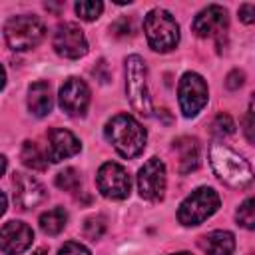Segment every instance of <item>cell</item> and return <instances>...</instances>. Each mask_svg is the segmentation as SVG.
Segmentation results:
<instances>
[{"instance_id": "obj_1", "label": "cell", "mask_w": 255, "mask_h": 255, "mask_svg": "<svg viewBox=\"0 0 255 255\" xmlns=\"http://www.w3.org/2000/svg\"><path fill=\"white\" fill-rule=\"evenodd\" d=\"M106 137L108 141L114 145V149L122 155V157H137L143 147H145V139L147 133L141 128V124L131 118L129 114H118L114 116L108 124H106Z\"/></svg>"}, {"instance_id": "obj_2", "label": "cell", "mask_w": 255, "mask_h": 255, "mask_svg": "<svg viewBox=\"0 0 255 255\" xmlns=\"http://www.w3.org/2000/svg\"><path fill=\"white\" fill-rule=\"evenodd\" d=\"M209 161L215 175L233 189H243L253 181L251 165L223 143H213L209 147Z\"/></svg>"}, {"instance_id": "obj_3", "label": "cell", "mask_w": 255, "mask_h": 255, "mask_svg": "<svg viewBox=\"0 0 255 255\" xmlns=\"http://www.w3.org/2000/svg\"><path fill=\"white\" fill-rule=\"evenodd\" d=\"M143 32L149 48L155 52H169L179 42V26L163 8H153L147 12L143 18Z\"/></svg>"}, {"instance_id": "obj_4", "label": "cell", "mask_w": 255, "mask_h": 255, "mask_svg": "<svg viewBox=\"0 0 255 255\" xmlns=\"http://www.w3.org/2000/svg\"><path fill=\"white\" fill-rule=\"evenodd\" d=\"M126 96L131 108L143 116H151V100L147 92V68L141 56L131 54L126 58Z\"/></svg>"}, {"instance_id": "obj_5", "label": "cell", "mask_w": 255, "mask_h": 255, "mask_svg": "<svg viewBox=\"0 0 255 255\" xmlns=\"http://www.w3.org/2000/svg\"><path fill=\"white\" fill-rule=\"evenodd\" d=\"M44 34H46V28H44L42 20L38 16H32V14L12 16L4 24L6 44L16 52L30 50V48L38 46L42 42Z\"/></svg>"}, {"instance_id": "obj_6", "label": "cell", "mask_w": 255, "mask_h": 255, "mask_svg": "<svg viewBox=\"0 0 255 255\" xmlns=\"http://www.w3.org/2000/svg\"><path fill=\"white\" fill-rule=\"evenodd\" d=\"M219 209V195L213 187H197L191 191L177 209V219L181 225H199L209 219Z\"/></svg>"}, {"instance_id": "obj_7", "label": "cell", "mask_w": 255, "mask_h": 255, "mask_svg": "<svg viewBox=\"0 0 255 255\" xmlns=\"http://www.w3.org/2000/svg\"><path fill=\"white\" fill-rule=\"evenodd\" d=\"M207 98H209V90H207L205 80L199 74L187 72L181 76L179 86H177V100H179L181 114L185 118L197 116L207 104Z\"/></svg>"}, {"instance_id": "obj_8", "label": "cell", "mask_w": 255, "mask_h": 255, "mask_svg": "<svg viewBox=\"0 0 255 255\" xmlns=\"http://www.w3.org/2000/svg\"><path fill=\"white\" fill-rule=\"evenodd\" d=\"M98 191L108 199H126L131 191V177L116 161H106L100 165L96 175Z\"/></svg>"}, {"instance_id": "obj_9", "label": "cell", "mask_w": 255, "mask_h": 255, "mask_svg": "<svg viewBox=\"0 0 255 255\" xmlns=\"http://www.w3.org/2000/svg\"><path fill=\"white\" fill-rule=\"evenodd\" d=\"M54 50L68 60H78L86 56L88 42L84 36V30L74 22H64L54 32Z\"/></svg>"}, {"instance_id": "obj_10", "label": "cell", "mask_w": 255, "mask_h": 255, "mask_svg": "<svg viewBox=\"0 0 255 255\" xmlns=\"http://www.w3.org/2000/svg\"><path fill=\"white\" fill-rule=\"evenodd\" d=\"M137 189L139 195L147 201H159L163 199L165 191V165L157 157H149L139 173H137Z\"/></svg>"}, {"instance_id": "obj_11", "label": "cell", "mask_w": 255, "mask_h": 255, "mask_svg": "<svg viewBox=\"0 0 255 255\" xmlns=\"http://www.w3.org/2000/svg\"><path fill=\"white\" fill-rule=\"evenodd\" d=\"M58 100H60V108L68 116L82 118L90 106V88L80 78H68L60 88Z\"/></svg>"}, {"instance_id": "obj_12", "label": "cell", "mask_w": 255, "mask_h": 255, "mask_svg": "<svg viewBox=\"0 0 255 255\" xmlns=\"http://www.w3.org/2000/svg\"><path fill=\"white\" fill-rule=\"evenodd\" d=\"M227 10L219 4H209L207 8H203L195 18H193V24H191V30L195 32V36L199 38H221L227 30Z\"/></svg>"}, {"instance_id": "obj_13", "label": "cell", "mask_w": 255, "mask_h": 255, "mask_svg": "<svg viewBox=\"0 0 255 255\" xmlns=\"http://www.w3.org/2000/svg\"><path fill=\"white\" fill-rule=\"evenodd\" d=\"M34 241V231L24 221H6L0 231V249L4 255L24 253Z\"/></svg>"}, {"instance_id": "obj_14", "label": "cell", "mask_w": 255, "mask_h": 255, "mask_svg": "<svg viewBox=\"0 0 255 255\" xmlns=\"http://www.w3.org/2000/svg\"><path fill=\"white\" fill-rule=\"evenodd\" d=\"M80 139L64 129V128H52L48 131V147H46V155L52 163H60L66 157H72L80 151Z\"/></svg>"}, {"instance_id": "obj_15", "label": "cell", "mask_w": 255, "mask_h": 255, "mask_svg": "<svg viewBox=\"0 0 255 255\" xmlns=\"http://www.w3.org/2000/svg\"><path fill=\"white\" fill-rule=\"evenodd\" d=\"M14 189H16V203L20 205V209H34L40 203H44L48 197L46 187L38 179L26 173L14 175Z\"/></svg>"}, {"instance_id": "obj_16", "label": "cell", "mask_w": 255, "mask_h": 255, "mask_svg": "<svg viewBox=\"0 0 255 255\" xmlns=\"http://www.w3.org/2000/svg\"><path fill=\"white\" fill-rule=\"evenodd\" d=\"M173 149L177 151V157H179V173L185 175V173H191L199 167L201 163V145L195 137H189V135H181L173 141Z\"/></svg>"}, {"instance_id": "obj_17", "label": "cell", "mask_w": 255, "mask_h": 255, "mask_svg": "<svg viewBox=\"0 0 255 255\" xmlns=\"http://www.w3.org/2000/svg\"><path fill=\"white\" fill-rule=\"evenodd\" d=\"M54 108V98H52V88L48 82H34L28 88V110L36 118H44L52 112Z\"/></svg>"}, {"instance_id": "obj_18", "label": "cell", "mask_w": 255, "mask_h": 255, "mask_svg": "<svg viewBox=\"0 0 255 255\" xmlns=\"http://www.w3.org/2000/svg\"><path fill=\"white\" fill-rule=\"evenodd\" d=\"M199 247L207 255H231L235 251V237L229 231H211L199 237Z\"/></svg>"}, {"instance_id": "obj_19", "label": "cell", "mask_w": 255, "mask_h": 255, "mask_svg": "<svg viewBox=\"0 0 255 255\" xmlns=\"http://www.w3.org/2000/svg\"><path fill=\"white\" fill-rule=\"evenodd\" d=\"M68 221V213L64 207H52L40 215V229L46 235H58Z\"/></svg>"}, {"instance_id": "obj_20", "label": "cell", "mask_w": 255, "mask_h": 255, "mask_svg": "<svg viewBox=\"0 0 255 255\" xmlns=\"http://www.w3.org/2000/svg\"><path fill=\"white\" fill-rule=\"evenodd\" d=\"M20 159H22V163H24L26 167H30V169H34V171H44V169L48 167V155H44V153L40 151V147H38L34 141H30V139H26V141L22 143Z\"/></svg>"}, {"instance_id": "obj_21", "label": "cell", "mask_w": 255, "mask_h": 255, "mask_svg": "<svg viewBox=\"0 0 255 255\" xmlns=\"http://www.w3.org/2000/svg\"><path fill=\"white\" fill-rule=\"evenodd\" d=\"M235 219H237V225H241L245 229H255V197L245 199L237 207Z\"/></svg>"}, {"instance_id": "obj_22", "label": "cell", "mask_w": 255, "mask_h": 255, "mask_svg": "<svg viewBox=\"0 0 255 255\" xmlns=\"http://www.w3.org/2000/svg\"><path fill=\"white\" fill-rule=\"evenodd\" d=\"M106 227H108V223H106V217L104 215H92V217H88L84 221L82 233H84L86 239L96 241V239H100L106 233Z\"/></svg>"}, {"instance_id": "obj_23", "label": "cell", "mask_w": 255, "mask_h": 255, "mask_svg": "<svg viewBox=\"0 0 255 255\" xmlns=\"http://www.w3.org/2000/svg\"><path fill=\"white\" fill-rule=\"evenodd\" d=\"M80 183H82V177L74 167H66L64 171H60L56 175V185L64 191H76L80 187Z\"/></svg>"}, {"instance_id": "obj_24", "label": "cell", "mask_w": 255, "mask_h": 255, "mask_svg": "<svg viewBox=\"0 0 255 255\" xmlns=\"http://www.w3.org/2000/svg\"><path fill=\"white\" fill-rule=\"evenodd\" d=\"M74 8H76V14H78L82 20L92 22V20H96V18L102 14L104 4H102V2H94V0H82V2H76Z\"/></svg>"}, {"instance_id": "obj_25", "label": "cell", "mask_w": 255, "mask_h": 255, "mask_svg": "<svg viewBox=\"0 0 255 255\" xmlns=\"http://www.w3.org/2000/svg\"><path fill=\"white\" fill-rule=\"evenodd\" d=\"M211 131L217 137H227L235 131V122L231 120L229 114H217L211 122Z\"/></svg>"}, {"instance_id": "obj_26", "label": "cell", "mask_w": 255, "mask_h": 255, "mask_svg": "<svg viewBox=\"0 0 255 255\" xmlns=\"http://www.w3.org/2000/svg\"><path fill=\"white\" fill-rule=\"evenodd\" d=\"M241 129H243V135L247 137V141L255 143V112H247L243 118H241Z\"/></svg>"}, {"instance_id": "obj_27", "label": "cell", "mask_w": 255, "mask_h": 255, "mask_svg": "<svg viewBox=\"0 0 255 255\" xmlns=\"http://www.w3.org/2000/svg\"><path fill=\"white\" fill-rule=\"evenodd\" d=\"M58 255H92V253H90L82 243H78V241H68V243H64V245L60 247Z\"/></svg>"}, {"instance_id": "obj_28", "label": "cell", "mask_w": 255, "mask_h": 255, "mask_svg": "<svg viewBox=\"0 0 255 255\" xmlns=\"http://www.w3.org/2000/svg\"><path fill=\"white\" fill-rule=\"evenodd\" d=\"M243 82H245V74H243L241 70H231V72L227 74V78H225V86H227L229 90L241 88Z\"/></svg>"}, {"instance_id": "obj_29", "label": "cell", "mask_w": 255, "mask_h": 255, "mask_svg": "<svg viewBox=\"0 0 255 255\" xmlns=\"http://www.w3.org/2000/svg\"><path fill=\"white\" fill-rule=\"evenodd\" d=\"M116 36H129L131 34V20L129 18H120L114 26H112Z\"/></svg>"}, {"instance_id": "obj_30", "label": "cell", "mask_w": 255, "mask_h": 255, "mask_svg": "<svg viewBox=\"0 0 255 255\" xmlns=\"http://www.w3.org/2000/svg\"><path fill=\"white\" fill-rule=\"evenodd\" d=\"M239 20L245 24H253L255 22V4H243L239 8Z\"/></svg>"}, {"instance_id": "obj_31", "label": "cell", "mask_w": 255, "mask_h": 255, "mask_svg": "<svg viewBox=\"0 0 255 255\" xmlns=\"http://www.w3.org/2000/svg\"><path fill=\"white\" fill-rule=\"evenodd\" d=\"M251 112H255V94H251Z\"/></svg>"}, {"instance_id": "obj_32", "label": "cell", "mask_w": 255, "mask_h": 255, "mask_svg": "<svg viewBox=\"0 0 255 255\" xmlns=\"http://www.w3.org/2000/svg\"><path fill=\"white\" fill-rule=\"evenodd\" d=\"M32 255H46V249H36Z\"/></svg>"}, {"instance_id": "obj_33", "label": "cell", "mask_w": 255, "mask_h": 255, "mask_svg": "<svg viewBox=\"0 0 255 255\" xmlns=\"http://www.w3.org/2000/svg\"><path fill=\"white\" fill-rule=\"evenodd\" d=\"M173 255H191V253H187V251H181V253H173Z\"/></svg>"}, {"instance_id": "obj_34", "label": "cell", "mask_w": 255, "mask_h": 255, "mask_svg": "<svg viewBox=\"0 0 255 255\" xmlns=\"http://www.w3.org/2000/svg\"><path fill=\"white\" fill-rule=\"evenodd\" d=\"M249 255H255V253H249Z\"/></svg>"}]
</instances>
